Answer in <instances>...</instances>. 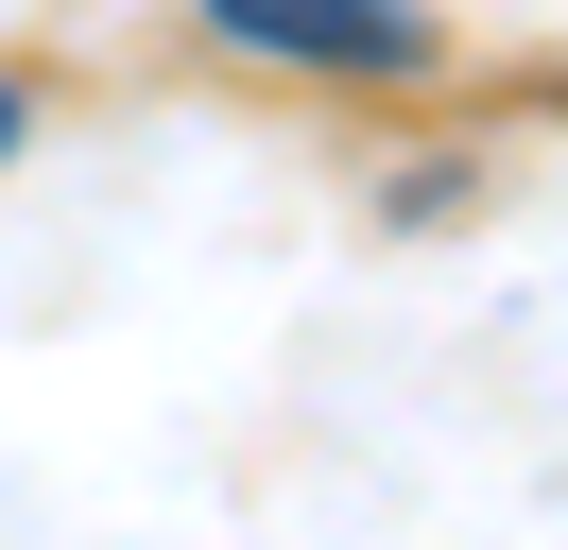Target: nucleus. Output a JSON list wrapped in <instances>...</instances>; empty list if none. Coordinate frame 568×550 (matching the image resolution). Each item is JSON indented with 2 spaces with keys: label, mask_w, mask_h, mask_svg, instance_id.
Listing matches in <instances>:
<instances>
[{
  "label": "nucleus",
  "mask_w": 568,
  "mask_h": 550,
  "mask_svg": "<svg viewBox=\"0 0 568 550\" xmlns=\"http://www.w3.org/2000/svg\"><path fill=\"white\" fill-rule=\"evenodd\" d=\"M207 34L258 52V69H362V86L430 69V18H414V0H207Z\"/></svg>",
  "instance_id": "f257e3e1"
},
{
  "label": "nucleus",
  "mask_w": 568,
  "mask_h": 550,
  "mask_svg": "<svg viewBox=\"0 0 568 550\" xmlns=\"http://www.w3.org/2000/svg\"><path fill=\"white\" fill-rule=\"evenodd\" d=\"M0 155H18V86H0Z\"/></svg>",
  "instance_id": "f03ea898"
}]
</instances>
